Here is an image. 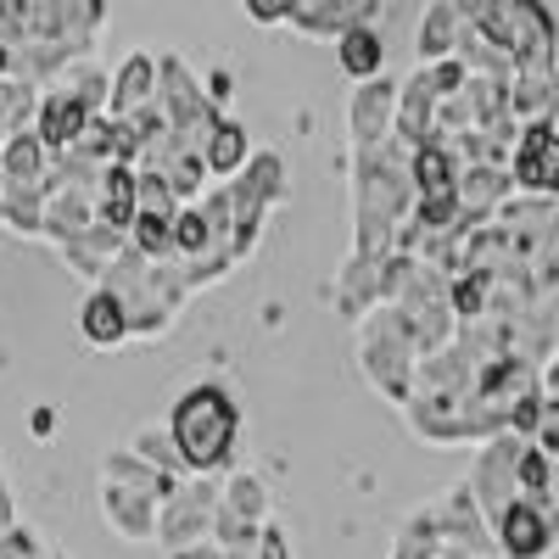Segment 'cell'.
Returning <instances> with one entry per match:
<instances>
[{
  "mask_svg": "<svg viewBox=\"0 0 559 559\" xmlns=\"http://www.w3.org/2000/svg\"><path fill=\"white\" fill-rule=\"evenodd\" d=\"M419 179H426L431 191H442V185H448V163H442V152H426V157H419Z\"/></svg>",
  "mask_w": 559,
  "mask_h": 559,
  "instance_id": "obj_7",
  "label": "cell"
},
{
  "mask_svg": "<svg viewBox=\"0 0 559 559\" xmlns=\"http://www.w3.org/2000/svg\"><path fill=\"white\" fill-rule=\"evenodd\" d=\"M342 62H347V73H369V68H381V45L369 34H347L342 39Z\"/></svg>",
  "mask_w": 559,
  "mask_h": 559,
  "instance_id": "obj_5",
  "label": "cell"
},
{
  "mask_svg": "<svg viewBox=\"0 0 559 559\" xmlns=\"http://www.w3.org/2000/svg\"><path fill=\"white\" fill-rule=\"evenodd\" d=\"M503 537H509V554H515V559H537L554 543V521L532 515V509H515V515L503 521Z\"/></svg>",
  "mask_w": 559,
  "mask_h": 559,
  "instance_id": "obj_3",
  "label": "cell"
},
{
  "mask_svg": "<svg viewBox=\"0 0 559 559\" xmlns=\"http://www.w3.org/2000/svg\"><path fill=\"white\" fill-rule=\"evenodd\" d=\"M179 241H185V247H202V241H207V224H202V218H179Z\"/></svg>",
  "mask_w": 559,
  "mask_h": 559,
  "instance_id": "obj_8",
  "label": "cell"
},
{
  "mask_svg": "<svg viewBox=\"0 0 559 559\" xmlns=\"http://www.w3.org/2000/svg\"><path fill=\"white\" fill-rule=\"evenodd\" d=\"M543 448H548V453H559V408H548V414H543Z\"/></svg>",
  "mask_w": 559,
  "mask_h": 559,
  "instance_id": "obj_9",
  "label": "cell"
},
{
  "mask_svg": "<svg viewBox=\"0 0 559 559\" xmlns=\"http://www.w3.org/2000/svg\"><path fill=\"white\" fill-rule=\"evenodd\" d=\"M84 336L90 342H118L123 336V308L112 297H96V302H90V313H84Z\"/></svg>",
  "mask_w": 559,
  "mask_h": 559,
  "instance_id": "obj_4",
  "label": "cell"
},
{
  "mask_svg": "<svg viewBox=\"0 0 559 559\" xmlns=\"http://www.w3.org/2000/svg\"><path fill=\"white\" fill-rule=\"evenodd\" d=\"M79 107H68V102H57L51 107V118H45V140H51V146H62V140H73V129H79Z\"/></svg>",
  "mask_w": 559,
  "mask_h": 559,
  "instance_id": "obj_6",
  "label": "cell"
},
{
  "mask_svg": "<svg viewBox=\"0 0 559 559\" xmlns=\"http://www.w3.org/2000/svg\"><path fill=\"white\" fill-rule=\"evenodd\" d=\"M174 431H179V448L191 453L197 464H213L224 448H229V437H236V408H229V397L224 392H191L179 403V414H174Z\"/></svg>",
  "mask_w": 559,
  "mask_h": 559,
  "instance_id": "obj_1",
  "label": "cell"
},
{
  "mask_svg": "<svg viewBox=\"0 0 559 559\" xmlns=\"http://www.w3.org/2000/svg\"><path fill=\"white\" fill-rule=\"evenodd\" d=\"M521 179L537 185V191H559V140L554 129H532L521 146Z\"/></svg>",
  "mask_w": 559,
  "mask_h": 559,
  "instance_id": "obj_2",
  "label": "cell"
}]
</instances>
